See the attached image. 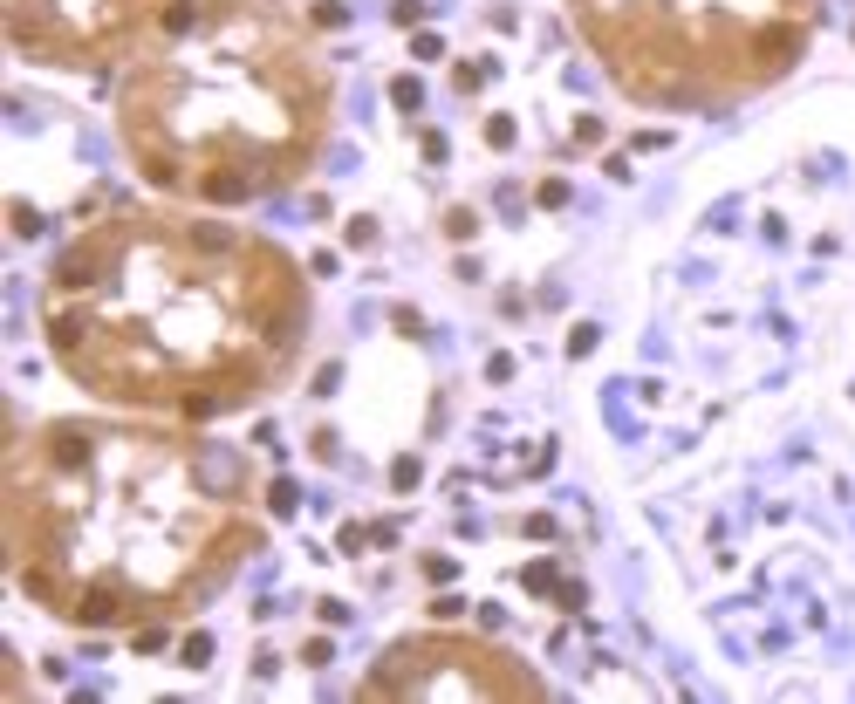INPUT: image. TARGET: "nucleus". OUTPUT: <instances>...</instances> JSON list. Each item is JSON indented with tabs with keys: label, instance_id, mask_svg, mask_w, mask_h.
Segmentation results:
<instances>
[{
	"label": "nucleus",
	"instance_id": "f257e3e1",
	"mask_svg": "<svg viewBox=\"0 0 855 704\" xmlns=\"http://www.w3.org/2000/svg\"><path fill=\"white\" fill-rule=\"evenodd\" d=\"M301 274L233 226L117 213L48 274V349L76 383L178 417L240 411L301 349Z\"/></svg>",
	"mask_w": 855,
	"mask_h": 704
},
{
	"label": "nucleus",
	"instance_id": "f03ea898",
	"mask_svg": "<svg viewBox=\"0 0 855 704\" xmlns=\"http://www.w3.org/2000/svg\"><path fill=\"white\" fill-rule=\"evenodd\" d=\"M7 547L48 609L130 629L226 582L253 534L178 438L48 424L7 465Z\"/></svg>",
	"mask_w": 855,
	"mask_h": 704
},
{
	"label": "nucleus",
	"instance_id": "7ed1b4c3",
	"mask_svg": "<svg viewBox=\"0 0 855 704\" xmlns=\"http://www.w3.org/2000/svg\"><path fill=\"white\" fill-rule=\"evenodd\" d=\"M117 117L151 185L240 205L309 171L328 130V76L280 0H171Z\"/></svg>",
	"mask_w": 855,
	"mask_h": 704
},
{
	"label": "nucleus",
	"instance_id": "20e7f679",
	"mask_svg": "<svg viewBox=\"0 0 855 704\" xmlns=\"http://www.w3.org/2000/svg\"><path fill=\"white\" fill-rule=\"evenodd\" d=\"M637 103H718L780 82L808 48L814 0H568Z\"/></svg>",
	"mask_w": 855,
	"mask_h": 704
},
{
	"label": "nucleus",
	"instance_id": "39448f33",
	"mask_svg": "<svg viewBox=\"0 0 855 704\" xmlns=\"http://www.w3.org/2000/svg\"><path fill=\"white\" fill-rule=\"evenodd\" d=\"M165 7L171 0H7V34L28 55L96 69L103 55L130 48L144 28H157Z\"/></svg>",
	"mask_w": 855,
	"mask_h": 704
},
{
	"label": "nucleus",
	"instance_id": "423d86ee",
	"mask_svg": "<svg viewBox=\"0 0 855 704\" xmlns=\"http://www.w3.org/2000/svg\"><path fill=\"white\" fill-rule=\"evenodd\" d=\"M205 657H213V636H185V663H192V671H199Z\"/></svg>",
	"mask_w": 855,
	"mask_h": 704
}]
</instances>
